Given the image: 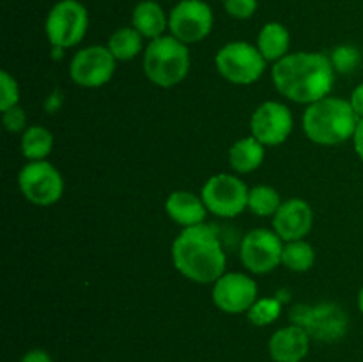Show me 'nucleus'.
<instances>
[{"label": "nucleus", "mask_w": 363, "mask_h": 362, "mask_svg": "<svg viewBox=\"0 0 363 362\" xmlns=\"http://www.w3.org/2000/svg\"><path fill=\"white\" fill-rule=\"evenodd\" d=\"M272 78L277 91L287 99L311 105L330 96L335 82V67L325 53H287L275 62Z\"/></svg>", "instance_id": "nucleus-1"}, {"label": "nucleus", "mask_w": 363, "mask_h": 362, "mask_svg": "<svg viewBox=\"0 0 363 362\" xmlns=\"http://www.w3.org/2000/svg\"><path fill=\"white\" fill-rule=\"evenodd\" d=\"M172 261L181 275L197 284H215L225 273V252L211 226L184 227L172 243Z\"/></svg>", "instance_id": "nucleus-2"}, {"label": "nucleus", "mask_w": 363, "mask_h": 362, "mask_svg": "<svg viewBox=\"0 0 363 362\" xmlns=\"http://www.w3.org/2000/svg\"><path fill=\"white\" fill-rule=\"evenodd\" d=\"M360 117L350 99L326 96L311 103L303 114V131L314 144L337 146L353 138Z\"/></svg>", "instance_id": "nucleus-3"}, {"label": "nucleus", "mask_w": 363, "mask_h": 362, "mask_svg": "<svg viewBox=\"0 0 363 362\" xmlns=\"http://www.w3.org/2000/svg\"><path fill=\"white\" fill-rule=\"evenodd\" d=\"M190 71L188 45L174 35L151 39L144 50V73L158 87H174L186 78Z\"/></svg>", "instance_id": "nucleus-4"}, {"label": "nucleus", "mask_w": 363, "mask_h": 362, "mask_svg": "<svg viewBox=\"0 0 363 362\" xmlns=\"http://www.w3.org/2000/svg\"><path fill=\"white\" fill-rule=\"evenodd\" d=\"M215 64L227 82L234 85H250L262 77L268 60L252 43L230 41L218 50Z\"/></svg>", "instance_id": "nucleus-5"}, {"label": "nucleus", "mask_w": 363, "mask_h": 362, "mask_svg": "<svg viewBox=\"0 0 363 362\" xmlns=\"http://www.w3.org/2000/svg\"><path fill=\"white\" fill-rule=\"evenodd\" d=\"M291 322L307 330L311 339L321 343H335L347 334L350 319L346 311L337 304L294 305L291 309Z\"/></svg>", "instance_id": "nucleus-6"}, {"label": "nucleus", "mask_w": 363, "mask_h": 362, "mask_svg": "<svg viewBox=\"0 0 363 362\" xmlns=\"http://www.w3.org/2000/svg\"><path fill=\"white\" fill-rule=\"evenodd\" d=\"M89 28V13L78 0H59L48 11L45 32L53 48L66 50L77 46Z\"/></svg>", "instance_id": "nucleus-7"}, {"label": "nucleus", "mask_w": 363, "mask_h": 362, "mask_svg": "<svg viewBox=\"0 0 363 362\" xmlns=\"http://www.w3.org/2000/svg\"><path fill=\"white\" fill-rule=\"evenodd\" d=\"M248 188L233 174H215L204 183L201 197L208 212L222 219H234L248 208Z\"/></svg>", "instance_id": "nucleus-8"}, {"label": "nucleus", "mask_w": 363, "mask_h": 362, "mask_svg": "<svg viewBox=\"0 0 363 362\" xmlns=\"http://www.w3.org/2000/svg\"><path fill=\"white\" fill-rule=\"evenodd\" d=\"M215 16L204 0H179L169 14L170 35L184 45L199 43L213 31Z\"/></svg>", "instance_id": "nucleus-9"}, {"label": "nucleus", "mask_w": 363, "mask_h": 362, "mask_svg": "<svg viewBox=\"0 0 363 362\" xmlns=\"http://www.w3.org/2000/svg\"><path fill=\"white\" fill-rule=\"evenodd\" d=\"M21 194L35 206L55 204L64 192V180L57 167L46 160L28 162L18 176Z\"/></svg>", "instance_id": "nucleus-10"}, {"label": "nucleus", "mask_w": 363, "mask_h": 362, "mask_svg": "<svg viewBox=\"0 0 363 362\" xmlns=\"http://www.w3.org/2000/svg\"><path fill=\"white\" fill-rule=\"evenodd\" d=\"M284 240L269 229H254L241 241L240 259L252 273H268L282 265Z\"/></svg>", "instance_id": "nucleus-11"}, {"label": "nucleus", "mask_w": 363, "mask_h": 362, "mask_svg": "<svg viewBox=\"0 0 363 362\" xmlns=\"http://www.w3.org/2000/svg\"><path fill=\"white\" fill-rule=\"evenodd\" d=\"M116 73V57L106 46L92 45L82 48L71 59L69 77L80 87L96 89L108 84Z\"/></svg>", "instance_id": "nucleus-12"}, {"label": "nucleus", "mask_w": 363, "mask_h": 362, "mask_svg": "<svg viewBox=\"0 0 363 362\" xmlns=\"http://www.w3.org/2000/svg\"><path fill=\"white\" fill-rule=\"evenodd\" d=\"M259 287L250 275L241 272L223 273L213 284V302L227 314H241L257 302Z\"/></svg>", "instance_id": "nucleus-13"}, {"label": "nucleus", "mask_w": 363, "mask_h": 362, "mask_svg": "<svg viewBox=\"0 0 363 362\" xmlns=\"http://www.w3.org/2000/svg\"><path fill=\"white\" fill-rule=\"evenodd\" d=\"M252 137L264 146H280L293 131V114L284 103L264 102L250 119Z\"/></svg>", "instance_id": "nucleus-14"}, {"label": "nucleus", "mask_w": 363, "mask_h": 362, "mask_svg": "<svg viewBox=\"0 0 363 362\" xmlns=\"http://www.w3.org/2000/svg\"><path fill=\"white\" fill-rule=\"evenodd\" d=\"M312 224H314V212L303 199L284 201L279 212L273 215V231L284 241L303 240L311 233Z\"/></svg>", "instance_id": "nucleus-15"}, {"label": "nucleus", "mask_w": 363, "mask_h": 362, "mask_svg": "<svg viewBox=\"0 0 363 362\" xmlns=\"http://www.w3.org/2000/svg\"><path fill=\"white\" fill-rule=\"evenodd\" d=\"M311 348V336L300 325H287L273 332L268 351L275 362H301Z\"/></svg>", "instance_id": "nucleus-16"}, {"label": "nucleus", "mask_w": 363, "mask_h": 362, "mask_svg": "<svg viewBox=\"0 0 363 362\" xmlns=\"http://www.w3.org/2000/svg\"><path fill=\"white\" fill-rule=\"evenodd\" d=\"M165 209L167 215L174 220L176 224H179L181 227H191L199 226V224H204L206 208L202 197L195 195L194 192L186 190H177L167 197L165 201Z\"/></svg>", "instance_id": "nucleus-17"}, {"label": "nucleus", "mask_w": 363, "mask_h": 362, "mask_svg": "<svg viewBox=\"0 0 363 362\" xmlns=\"http://www.w3.org/2000/svg\"><path fill=\"white\" fill-rule=\"evenodd\" d=\"M131 27L137 28L145 39H156L165 35L169 28V16L156 0H142L131 13Z\"/></svg>", "instance_id": "nucleus-18"}, {"label": "nucleus", "mask_w": 363, "mask_h": 362, "mask_svg": "<svg viewBox=\"0 0 363 362\" xmlns=\"http://www.w3.org/2000/svg\"><path fill=\"white\" fill-rule=\"evenodd\" d=\"M291 45V35L286 25L279 21H268L264 27L259 31L257 48L268 62H279L280 59L287 55V50Z\"/></svg>", "instance_id": "nucleus-19"}, {"label": "nucleus", "mask_w": 363, "mask_h": 362, "mask_svg": "<svg viewBox=\"0 0 363 362\" xmlns=\"http://www.w3.org/2000/svg\"><path fill=\"white\" fill-rule=\"evenodd\" d=\"M264 162V144L255 137H245L234 142L229 149V163L238 174L257 170Z\"/></svg>", "instance_id": "nucleus-20"}, {"label": "nucleus", "mask_w": 363, "mask_h": 362, "mask_svg": "<svg viewBox=\"0 0 363 362\" xmlns=\"http://www.w3.org/2000/svg\"><path fill=\"white\" fill-rule=\"evenodd\" d=\"M144 35L135 27H121L108 38L106 48L116 60H131L142 52Z\"/></svg>", "instance_id": "nucleus-21"}, {"label": "nucleus", "mask_w": 363, "mask_h": 362, "mask_svg": "<svg viewBox=\"0 0 363 362\" xmlns=\"http://www.w3.org/2000/svg\"><path fill=\"white\" fill-rule=\"evenodd\" d=\"M53 149L52 131L43 126H28L21 135V153L30 162L46 160Z\"/></svg>", "instance_id": "nucleus-22"}, {"label": "nucleus", "mask_w": 363, "mask_h": 362, "mask_svg": "<svg viewBox=\"0 0 363 362\" xmlns=\"http://www.w3.org/2000/svg\"><path fill=\"white\" fill-rule=\"evenodd\" d=\"M315 251L308 241H286L282 252V265L291 272H307L314 266Z\"/></svg>", "instance_id": "nucleus-23"}, {"label": "nucleus", "mask_w": 363, "mask_h": 362, "mask_svg": "<svg viewBox=\"0 0 363 362\" xmlns=\"http://www.w3.org/2000/svg\"><path fill=\"white\" fill-rule=\"evenodd\" d=\"M282 206L280 194L268 185H257L248 192V209L257 216H273Z\"/></svg>", "instance_id": "nucleus-24"}, {"label": "nucleus", "mask_w": 363, "mask_h": 362, "mask_svg": "<svg viewBox=\"0 0 363 362\" xmlns=\"http://www.w3.org/2000/svg\"><path fill=\"white\" fill-rule=\"evenodd\" d=\"M282 311V304L279 298H257L254 305L248 309V319L255 327H266L275 322Z\"/></svg>", "instance_id": "nucleus-25"}, {"label": "nucleus", "mask_w": 363, "mask_h": 362, "mask_svg": "<svg viewBox=\"0 0 363 362\" xmlns=\"http://www.w3.org/2000/svg\"><path fill=\"white\" fill-rule=\"evenodd\" d=\"M332 59L333 67L335 71H340V73H351L353 70H357L358 64H360L362 55H360V50L354 48V46L350 45H342V46H337L333 50V55L330 57Z\"/></svg>", "instance_id": "nucleus-26"}, {"label": "nucleus", "mask_w": 363, "mask_h": 362, "mask_svg": "<svg viewBox=\"0 0 363 362\" xmlns=\"http://www.w3.org/2000/svg\"><path fill=\"white\" fill-rule=\"evenodd\" d=\"M20 102V87L14 77L6 70L0 71V110L6 112L11 106H16Z\"/></svg>", "instance_id": "nucleus-27"}, {"label": "nucleus", "mask_w": 363, "mask_h": 362, "mask_svg": "<svg viewBox=\"0 0 363 362\" xmlns=\"http://www.w3.org/2000/svg\"><path fill=\"white\" fill-rule=\"evenodd\" d=\"M257 0H223V9L236 20H248L257 11Z\"/></svg>", "instance_id": "nucleus-28"}, {"label": "nucleus", "mask_w": 363, "mask_h": 362, "mask_svg": "<svg viewBox=\"0 0 363 362\" xmlns=\"http://www.w3.org/2000/svg\"><path fill=\"white\" fill-rule=\"evenodd\" d=\"M4 114V128L11 133H16V131L27 130V114L23 112L20 105L11 106L9 110H6Z\"/></svg>", "instance_id": "nucleus-29"}, {"label": "nucleus", "mask_w": 363, "mask_h": 362, "mask_svg": "<svg viewBox=\"0 0 363 362\" xmlns=\"http://www.w3.org/2000/svg\"><path fill=\"white\" fill-rule=\"evenodd\" d=\"M350 103H351V106H353L354 112H357V116L360 117V119H363V82L353 89Z\"/></svg>", "instance_id": "nucleus-30"}, {"label": "nucleus", "mask_w": 363, "mask_h": 362, "mask_svg": "<svg viewBox=\"0 0 363 362\" xmlns=\"http://www.w3.org/2000/svg\"><path fill=\"white\" fill-rule=\"evenodd\" d=\"M20 362H53L50 357L48 351L41 350V348H34V350L27 351V353L21 357Z\"/></svg>", "instance_id": "nucleus-31"}, {"label": "nucleus", "mask_w": 363, "mask_h": 362, "mask_svg": "<svg viewBox=\"0 0 363 362\" xmlns=\"http://www.w3.org/2000/svg\"><path fill=\"white\" fill-rule=\"evenodd\" d=\"M353 146L358 158L363 162V119L358 121L357 124V130H354V135H353Z\"/></svg>", "instance_id": "nucleus-32"}, {"label": "nucleus", "mask_w": 363, "mask_h": 362, "mask_svg": "<svg viewBox=\"0 0 363 362\" xmlns=\"http://www.w3.org/2000/svg\"><path fill=\"white\" fill-rule=\"evenodd\" d=\"M358 309H360V312L363 314V286H362L360 293H358Z\"/></svg>", "instance_id": "nucleus-33"}]
</instances>
